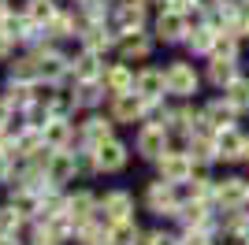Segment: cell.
<instances>
[{"instance_id": "1", "label": "cell", "mask_w": 249, "mask_h": 245, "mask_svg": "<svg viewBox=\"0 0 249 245\" xmlns=\"http://www.w3.org/2000/svg\"><path fill=\"white\" fill-rule=\"evenodd\" d=\"M145 204L153 208L156 215H178V208H182V204H178V197H175V182H167V178L149 186Z\"/></svg>"}, {"instance_id": "2", "label": "cell", "mask_w": 249, "mask_h": 245, "mask_svg": "<svg viewBox=\"0 0 249 245\" xmlns=\"http://www.w3.org/2000/svg\"><path fill=\"white\" fill-rule=\"evenodd\" d=\"M164 74H167V93H175V97H194L197 93V71L190 63H171Z\"/></svg>"}, {"instance_id": "3", "label": "cell", "mask_w": 249, "mask_h": 245, "mask_svg": "<svg viewBox=\"0 0 249 245\" xmlns=\"http://www.w3.org/2000/svg\"><path fill=\"white\" fill-rule=\"evenodd\" d=\"M138 153L149 156V160H160L167 153V126L164 122H153V126H145L138 134Z\"/></svg>"}, {"instance_id": "4", "label": "cell", "mask_w": 249, "mask_h": 245, "mask_svg": "<svg viewBox=\"0 0 249 245\" xmlns=\"http://www.w3.org/2000/svg\"><path fill=\"white\" fill-rule=\"evenodd\" d=\"M216 156L219 160H246V134L234 126L216 130Z\"/></svg>"}, {"instance_id": "5", "label": "cell", "mask_w": 249, "mask_h": 245, "mask_svg": "<svg viewBox=\"0 0 249 245\" xmlns=\"http://www.w3.org/2000/svg\"><path fill=\"white\" fill-rule=\"evenodd\" d=\"M234 115H238V112L231 108L227 97H223V101H212L205 112H201V122H205V126H197V130L216 134V130H223V126H234Z\"/></svg>"}, {"instance_id": "6", "label": "cell", "mask_w": 249, "mask_h": 245, "mask_svg": "<svg viewBox=\"0 0 249 245\" xmlns=\"http://www.w3.org/2000/svg\"><path fill=\"white\" fill-rule=\"evenodd\" d=\"M71 175H74V156L63 153V149H52L49 160H45V182L60 186V182H67Z\"/></svg>"}, {"instance_id": "7", "label": "cell", "mask_w": 249, "mask_h": 245, "mask_svg": "<svg viewBox=\"0 0 249 245\" xmlns=\"http://www.w3.org/2000/svg\"><path fill=\"white\" fill-rule=\"evenodd\" d=\"M160 175H164L167 182H186L190 175H194L190 153H164L160 156Z\"/></svg>"}, {"instance_id": "8", "label": "cell", "mask_w": 249, "mask_h": 245, "mask_svg": "<svg viewBox=\"0 0 249 245\" xmlns=\"http://www.w3.org/2000/svg\"><path fill=\"white\" fill-rule=\"evenodd\" d=\"M212 193H216V201L223 204V208H242V204L249 201V182L246 178H223Z\"/></svg>"}, {"instance_id": "9", "label": "cell", "mask_w": 249, "mask_h": 245, "mask_svg": "<svg viewBox=\"0 0 249 245\" xmlns=\"http://www.w3.org/2000/svg\"><path fill=\"white\" fill-rule=\"evenodd\" d=\"M134 86H138V93H142L145 101H156V97H164V93H167V74L149 67V71H142L134 78Z\"/></svg>"}, {"instance_id": "10", "label": "cell", "mask_w": 249, "mask_h": 245, "mask_svg": "<svg viewBox=\"0 0 249 245\" xmlns=\"http://www.w3.org/2000/svg\"><path fill=\"white\" fill-rule=\"evenodd\" d=\"M142 108H145V97H142V93H115V101H112V115H115L119 122L138 119V115H142Z\"/></svg>"}, {"instance_id": "11", "label": "cell", "mask_w": 249, "mask_h": 245, "mask_svg": "<svg viewBox=\"0 0 249 245\" xmlns=\"http://www.w3.org/2000/svg\"><path fill=\"white\" fill-rule=\"evenodd\" d=\"M156 34L164 41H182V34H186V15L178 8H167L164 15H160V22H156Z\"/></svg>"}, {"instance_id": "12", "label": "cell", "mask_w": 249, "mask_h": 245, "mask_svg": "<svg viewBox=\"0 0 249 245\" xmlns=\"http://www.w3.org/2000/svg\"><path fill=\"white\" fill-rule=\"evenodd\" d=\"M123 163H126V149L119 141L108 138V141L97 145V167H101V171H119Z\"/></svg>"}, {"instance_id": "13", "label": "cell", "mask_w": 249, "mask_h": 245, "mask_svg": "<svg viewBox=\"0 0 249 245\" xmlns=\"http://www.w3.org/2000/svg\"><path fill=\"white\" fill-rule=\"evenodd\" d=\"M208 78L216 82V86H231V82L238 78V56H212Z\"/></svg>"}, {"instance_id": "14", "label": "cell", "mask_w": 249, "mask_h": 245, "mask_svg": "<svg viewBox=\"0 0 249 245\" xmlns=\"http://www.w3.org/2000/svg\"><path fill=\"white\" fill-rule=\"evenodd\" d=\"M104 212H108L112 223H123V219H130V212H134V201H130L123 190H115V193L104 197Z\"/></svg>"}, {"instance_id": "15", "label": "cell", "mask_w": 249, "mask_h": 245, "mask_svg": "<svg viewBox=\"0 0 249 245\" xmlns=\"http://www.w3.org/2000/svg\"><path fill=\"white\" fill-rule=\"evenodd\" d=\"M223 97L231 101V108H234L238 115H249V78L238 74L231 86H223Z\"/></svg>"}, {"instance_id": "16", "label": "cell", "mask_w": 249, "mask_h": 245, "mask_svg": "<svg viewBox=\"0 0 249 245\" xmlns=\"http://www.w3.org/2000/svg\"><path fill=\"white\" fill-rule=\"evenodd\" d=\"M34 63H37V71H41L45 78H63V74H67V60H63L60 52H37Z\"/></svg>"}, {"instance_id": "17", "label": "cell", "mask_w": 249, "mask_h": 245, "mask_svg": "<svg viewBox=\"0 0 249 245\" xmlns=\"http://www.w3.org/2000/svg\"><path fill=\"white\" fill-rule=\"evenodd\" d=\"M63 212L71 215L74 223L82 227V223H89V215H93V197L89 193H78V197H71V201L63 204Z\"/></svg>"}, {"instance_id": "18", "label": "cell", "mask_w": 249, "mask_h": 245, "mask_svg": "<svg viewBox=\"0 0 249 245\" xmlns=\"http://www.w3.org/2000/svg\"><path fill=\"white\" fill-rule=\"evenodd\" d=\"M74 74H78L82 82H97V78L104 74V71H101V56H97L93 49H86V52H82V60L74 63Z\"/></svg>"}, {"instance_id": "19", "label": "cell", "mask_w": 249, "mask_h": 245, "mask_svg": "<svg viewBox=\"0 0 249 245\" xmlns=\"http://www.w3.org/2000/svg\"><path fill=\"white\" fill-rule=\"evenodd\" d=\"M41 134H45V145H52V149H63L67 145V138H71V126L63 119H49L41 126Z\"/></svg>"}, {"instance_id": "20", "label": "cell", "mask_w": 249, "mask_h": 245, "mask_svg": "<svg viewBox=\"0 0 249 245\" xmlns=\"http://www.w3.org/2000/svg\"><path fill=\"white\" fill-rule=\"evenodd\" d=\"M104 82H108V89H112V93H130V89H134V74L126 71V67L104 71Z\"/></svg>"}, {"instance_id": "21", "label": "cell", "mask_w": 249, "mask_h": 245, "mask_svg": "<svg viewBox=\"0 0 249 245\" xmlns=\"http://www.w3.org/2000/svg\"><path fill=\"white\" fill-rule=\"evenodd\" d=\"M134 242H138V227L130 223V219L112 223V230H108V245H134Z\"/></svg>"}, {"instance_id": "22", "label": "cell", "mask_w": 249, "mask_h": 245, "mask_svg": "<svg viewBox=\"0 0 249 245\" xmlns=\"http://www.w3.org/2000/svg\"><path fill=\"white\" fill-rule=\"evenodd\" d=\"M149 49H153V45H149L138 30H130L123 37V56H126V60H142V56H149Z\"/></svg>"}, {"instance_id": "23", "label": "cell", "mask_w": 249, "mask_h": 245, "mask_svg": "<svg viewBox=\"0 0 249 245\" xmlns=\"http://www.w3.org/2000/svg\"><path fill=\"white\" fill-rule=\"evenodd\" d=\"M108 134H112V122H108V119H89V122L82 126V138L93 145V149H97L101 141H108Z\"/></svg>"}, {"instance_id": "24", "label": "cell", "mask_w": 249, "mask_h": 245, "mask_svg": "<svg viewBox=\"0 0 249 245\" xmlns=\"http://www.w3.org/2000/svg\"><path fill=\"white\" fill-rule=\"evenodd\" d=\"M138 26H142V4H123V8H119V30L130 34V30H138Z\"/></svg>"}, {"instance_id": "25", "label": "cell", "mask_w": 249, "mask_h": 245, "mask_svg": "<svg viewBox=\"0 0 249 245\" xmlns=\"http://www.w3.org/2000/svg\"><path fill=\"white\" fill-rule=\"evenodd\" d=\"M19 223H22V212L15 208V204L0 212V234H11V230H19Z\"/></svg>"}, {"instance_id": "26", "label": "cell", "mask_w": 249, "mask_h": 245, "mask_svg": "<svg viewBox=\"0 0 249 245\" xmlns=\"http://www.w3.org/2000/svg\"><path fill=\"white\" fill-rule=\"evenodd\" d=\"M108 45H112V37H108L101 26H89V30H86V49L101 52V49H108Z\"/></svg>"}, {"instance_id": "27", "label": "cell", "mask_w": 249, "mask_h": 245, "mask_svg": "<svg viewBox=\"0 0 249 245\" xmlns=\"http://www.w3.org/2000/svg\"><path fill=\"white\" fill-rule=\"evenodd\" d=\"M52 15H56L52 0H30V19H34V22H49Z\"/></svg>"}, {"instance_id": "28", "label": "cell", "mask_w": 249, "mask_h": 245, "mask_svg": "<svg viewBox=\"0 0 249 245\" xmlns=\"http://www.w3.org/2000/svg\"><path fill=\"white\" fill-rule=\"evenodd\" d=\"M49 26H52V37H67V30H71V19H67V15H52Z\"/></svg>"}, {"instance_id": "29", "label": "cell", "mask_w": 249, "mask_h": 245, "mask_svg": "<svg viewBox=\"0 0 249 245\" xmlns=\"http://www.w3.org/2000/svg\"><path fill=\"white\" fill-rule=\"evenodd\" d=\"M11 37H15V34H4V30H0V56H8V45H11Z\"/></svg>"}, {"instance_id": "30", "label": "cell", "mask_w": 249, "mask_h": 245, "mask_svg": "<svg viewBox=\"0 0 249 245\" xmlns=\"http://www.w3.org/2000/svg\"><path fill=\"white\" fill-rule=\"evenodd\" d=\"M8 171H11V167H8V153H0V182L8 178Z\"/></svg>"}, {"instance_id": "31", "label": "cell", "mask_w": 249, "mask_h": 245, "mask_svg": "<svg viewBox=\"0 0 249 245\" xmlns=\"http://www.w3.org/2000/svg\"><path fill=\"white\" fill-rule=\"evenodd\" d=\"M8 108H11V101H0V126L8 122Z\"/></svg>"}, {"instance_id": "32", "label": "cell", "mask_w": 249, "mask_h": 245, "mask_svg": "<svg viewBox=\"0 0 249 245\" xmlns=\"http://www.w3.org/2000/svg\"><path fill=\"white\" fill-rule=\"evenodd\" d=\"M0 245H15V238H8V234H0Z\"/></svg>"}, {"instance_id": "33", "label": "cell", "mask_w": 249, "mask_h": 245, "mask_svg": "<svg viewBox=\"0 0 249 245\" xmlns=\"http://www.w3.org/2000/svg\"><path fill=\"white\" fill-rule=\"evenodd\" d=\"M246 160H249V138H246Z\"/></svg>"}, {"instance_id": "34", "label": "cell", "mask_w": 249, "mask_h": 245, "mask_svg": "<svg viewBox=\"0 0 249 245\" xmlns=\"http://www.w3.org/2000/svg\"><path fill=\"white\" fill-rule=\"evenodd\" d=\"M0 19H4V0H0Z\"/></svg>"}]
</instances>
